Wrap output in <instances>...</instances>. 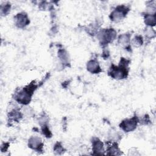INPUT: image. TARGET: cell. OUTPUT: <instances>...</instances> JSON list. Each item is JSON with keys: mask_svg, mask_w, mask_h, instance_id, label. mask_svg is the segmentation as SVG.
Here are the masks:
<instances>
[{"mask_svg": "<svg viewBox=\"0 0 156 156\" xmlns=\"http://www.w3.org/2000/svg\"><path fill=\"white\" fill-rule=\"evenodd\" d=\"M130 61L125 58H121L119 65L115 66L112 65L108 71V74L113 79H125L128 76V65Z\"/></svg>", "mask_w": 156, "mask_h": 156, "instance_id": "1", "label": "cell"}, {"mask_svg": "<svg viewBox=\"0 0 156 156\" xmlns=\"http://www.w3.org/2000/svg\"><path fill=\"white\" fill-rule=\"evenodd\" d=\"M37 88V85L31 82L30 84L24 87L21 91L16 93L14 98L18 103L27 105L30 102L32 95Z\"/></svg>", "mask_w": 156, "mask_h": 156, "instance_id": "2", "label": "cell"}, {"mask_svg": "<svg viewBox=\"0 0 156 156\" xmlns=\"http://www.w3.org/2000/svg\"><path fill=\"white\" fill-rule=\"evenodd\" d=\"M116 37V32L113 28L103 29L98 33V38L101 44L107 45L112 42Z\"/></svg>", "mask_w": 156, "mask_h": 156, "instance_id": "3", "label": "cell"}, {"mask_svg": "<svg viewBox=\"0 0 156 156\" xmlns=\"http://www.w3.org/2000/svg\"><path fill=\"white\" fill-rule=\"evenodd\" d=\"M129 11V9L127 7L124 5H121L115 8V9L111 13L109 17L112 21L119 22L126 16Z\"/></svg>", "mask_w": 156, "mask_h": 156, "instance_id": "4", "label": "cell"}, {"mask_svg": "<svg viewBox=\"0 0 156 156\" xmlns=\"http://www.w3.org/2000/svg\"><path fill=\"white\" fill-rule=\"evenodd\" d=\"M138 122L139 119L137 116H135L132 118L126 119L121 121V122L119 124V127L124 132H129L135 129Z\"/></svg>", "mask_w": 156, "mask_h": 156, "instance_id": "5", "label": "cell"}, {"mask_svg": "<svg viewBox=\"0 0 156 156\" xmlns=\"http://www.w3.org/2000/svg\"><path fill=\"white\" fill-rule=\"evenodd\" d=\"M14 22L16 27L18 28H23L29 24L30 20L26 13L21 12L15 16Z\"/></svg>", "mask_w": 156, "mask_h": 156, "instance_id": "6", "label": "cell"}, {"mask_svg": "<svg viewBox=\"0 0 156 156\" xmlns=\"http://www.w3.org/2000/svg\"><path fill=\"white\" fill-rule=\"evenodd\" d=\"M28 146L30 148L35 150L37 152H39L43 151V143L40 138L37 136H34L29 138Z\"/></svg>", "mask_w": 156, "mask_h": 156, "instance_id": "7", "label": "cell"}, {"mask_svg": "<svg viewBox=\"0 0 156 156\" xmlns=\"http://www.w3.org/2000/svg\"><path fill=\"white\" fill-rule=\"evenodd\" d=\"M91 142H92L93 154L94 155L104 154V144L98 138H93Z\"/></svg>", "mask_w": 156, "mask_h": 156, "instance_id": "8", "label": "cell"}, {"mask_svg": "<svg viewBox=\"0 0 156 156\" xmlns=\"http://www.w3.org/2000/svg\"><path fill=\"white\" fill-rule=\"evenodd\" d=\"M87 70L93 74H98L102 71L98 62L96 59L90 60L87 62Z\"/></svg>", "mask_w": 156, "mask_h": 156, "instance_id": "9", "label": "cell"}, {"mask_svg": "<svg viewBox=\"0 0 156 156\" xmlns=\"http://www.w3.org/2000/svg\"><path fill=\"white\" fill-rule=\"evenodd\" d=\"M130 34L129 33L120 35L118 37V43L122 46L125 47L126 49H130Z\"/></svg>", "mask_w": 156, "mask_h": 156, "instance_id": "10", "label": "cell"}, {"mask_svg": "<svg viewBox=\"0 0 156 156\" xmlns=\"http://www.w3.org/2000/svg\"><path fill=\"white\" fill-rule=\"evenodd\" d=\"M8 117L11 121H19L22 118V114L18 108H15L8 113Z\"/></svg>", "mask_w": 156, "mask_h": 156, "instance_id": "11", "label": "cell"}, {"mask_svg": "<svg viewBox=\"0 0 156 156\" xmlns=\"http://www.w3.org/2000/svg\"><path fill=\"white\" fill-rule=\"evenodd\" d=\"M144 22L148 26H154L155 25V13H146L144 15Z\"/></svg>", "mask_w": 156, "mask_h": 156, "instance_id": "12", "label": "cell"}, {"mask_svg": "<svg viewBox=\"0 0 156 156\" xmlns=\"http://www.w3.org/2000/svg\"><path fill=\"white\" fill-rule=\"evenodd\" d=\"M107 151L108 152L107 154L108 155H121V151L118 147V144L115 143V141L112 143V145L108 147V149H107Z\"/></svg>", "mask_w": 156, "mask_h": 156, "instance_id": "13", "label": "cell"}, {"mask_svg": "<svg viewBox=\"0 0 156 156\" xmlns=\"http://www.w3.org/2000/svg\"><path fill=\"white\" fill-rule=\"evenodd\" d=\"M58 56L63 65L69 63L68 54L65 49H60L58 52Z\"/></svg>", "mask_w": 156, "mask_h": 156, "instance_id": "14", "label": "cell"}, {"mask_svg": "<svg viewBox=\"0 0 156 156\" xmlns=\"http://www.w3.org/2000/svg\"><path fill=\"white\" fill-rule=\"evenodd\" d=\"M143 43V39L141 35L135 36L132 40V44L135 47H139Z\"/></svg>", "mask_w": 156, "mask_h": 156, "instance_id": "15", "label": "cell"}, {"mask_svg": "<svg viewBox=\"0 0 156 156\" xmlns=\"http://www.w3.org/2000/svg\"><path fill=\"white\" fill-rule=\"evenodd\" d=\"M144 35L146 37L149 38H152L155 36V30L150 26L147 27L144 30Z\"/></svg>", "mask_w": 156, "mask_h": 156, "instance_id": "16", "label": "cell"}, {"mask_svg": "<svg viewBox=\"0 0 156 156\" xmlns=\"http://www.w3.org/2000/svg\"><path fill=\"white\" fill-rule=\"evenodd\" d=\"M41 131L43 134L47 138H50L52 136V133L50 131V130L49 129L48 126L47 125V124H44L41 125Z\"/></svg>", "mask_w": 156, "mask_h": 156, "instance_id": "17", "label": "cell"}, {"mask_svg": "<svg viewBox=\"0 0 156 156\" xmlns=\"http://www.w3.org/2000/svg\"><path fill=\"white\" fill-rule=\"evenodd\" d=\"M54 152H55V154L60 155V154H62L63 153H64V152H65V149L63 147V146H62V144H61L60 143L57 142V143L55 144V146H54Z\"/></svg>", "mask_w": 156, "mask_h": 156, "instance_id": "18", "label": "cell"}, {"mask_svg": "<svg viewBox=\"0 0 156 156\" xmlns=\"http://www.w3.org/2000/svg\"><path fill=\"white\" fill-rule=\"evenodd\" d=\"M11 5L9 3L5 4V5H1V13L2 15H7L9 12L10 11Z\"/></svg>", "mask_w": 156, "mask_h": 156, "instance_id": "19", "label": "cell"}]
</instances>
